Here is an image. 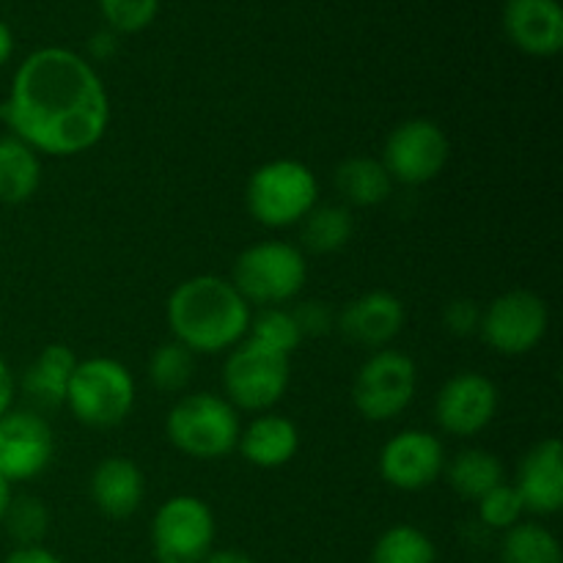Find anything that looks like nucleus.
I'll return each instance as SVG.
<instances>
[{"mask_svg": "<svg viewBox=\"0 0 563 563\" xmlns=\"http://www.w3.org/2000/svg\"><path fill=\"white\" fill-rule=\"evenodd\" d=\"M515 489L520 493L526 511L533 515H559L563 509V443L544 438L528 449L517 467Z\"/></svg>", "mask_w": 563, "mask_h": 563, "instance_id": "nucleus-16", "label": "nucleus"}, {"mask_svg": "<svg viewBox=\"0 0 563 563\" xmlns=\"http://www.w3.org/2000/svg\"><path fill=\"white\" fill-rule=\"evenodd\" d=\"M229 280L251 308L284 306V302L295 300L306 286V253L291 242H256L236 256Z\"/></svg>", "mask_w": 563, "mask_h": 563, "instance_id": "nucleus-6", "label": "nucleus"}, {"mask_svg": "<svg viewBox=\"0 0 563 563\" xmlns=\"http://www.w3.org/2000/svg\"><path fill=\"white\" fill-rule=\"evenodd\" d=\"M9 135L47 157H77L104 137L110 97L102 77L82 55L42 47L27 55L0 102Z\"/></svg>", "mask_w": 563, "mask_h": 563, "instance_id": "nucleus-1", "label": "nucleus"}, {"mask_svg": "<svg viewBox=\"0 0 563 563\" xmlns=\"http://www.w3.org/2000/svg\"><path fill=\"white\" fill-rule=\"evenodd\" d=\"M451 157V141L443 126L432 119H407L385 137L383 157L394 185L421 187L438 179Z\"/></svg>", "mask_w": 563, "mask_h": 563, "instance_id": "nucleus-11", "label": "nucleus"}, {"mask_svg": "<svg viewBox=\"0 0 563 563\" xmlns=\"http://www.w3.org/2000/svg\"><path fill=\"white\" fill-rule=\"evenodd\" d=\"M245 339L253 341V344L264 346V350H273L286 357L295 355V352L300 350L302 341H306L302 339L300 328H297L291 308H280V306L258 308V311L251 317Z\"/></svg>", "mask_w": 563, "mask_h": 563, "instance_id": "nucleus-27", "label": "nucleus"}, {"mask_svg": "<svg viewBox=\"0 0 563 563\" xmlns=\"http://www.w3.org/2000/svg\"><path fill=\"white\" fill-rule=\"evenodd\" d=\"M3 528L14 539L16 548H36L47 537L49 511L36 495H14L9 511H5Z\"/></svg>", "mask_w": 563, "mask_h": 563, "instance_id": "nucleus-29", "label": "nucleus"}, {"mask_svg": "<svg viewBox=\"0 0 563 563\" xmlns=\"http://www.w3.org/2000/svg\"><path fill=\"white\" fill-rule=\"evenodd\" d=\"M14 394H16L14 374H11L9 363L0 357V418H3L9 410H14Z\"/></svg>", "mask_w": 563, "mask_h": 563, "instance_id": "nucleus-35", "label": "nucleus"}, {"mask_svg": "<svg viewBox=\"0 0 563 563\" xmlns=\"http://www.w3.org/2000/svg\"><path fill=\"white\" fill-rule=\"evenodd\" d=\"M135 399V377L124 363L115 357H86L77 361L64 407L82 427L113 429L130 418Z\"/></svg>", "mask_w": 563, "mask_h": 563, "instance_id": "nucleus-5", "label": "nucleus"}, {"mask_svg": "<svg viewBox=\"0 0 563 563\" xmlns=\"http://www.w3.org/2000/svg\"><path fill=\"white\" fill-rule=\"evenodd\" d=\"M506 36L533 58H553L563 47V9L559 0H506Z\"/></svg>", "mask_w": 563, "mask_h": 563, "instance_id": "nucleus-17", "label": "nucleus"}, {"mask_svg": "<svg viewBox=\"0 0 563 563\" xmlns=\"http://www.w3.org/2000/svg\"><path fill=\"white\" fill-rule=\"evenodd\" d=\"M214 515L196 495H174L152 520V544L157 563H201L212 553Z\"/></svg>", "mask_w": 563, "mask_h": 563, "instance_id": "nucleus-10", "label": "nucleus"}, {"mask_svg": "<svg viewBox=\"0 0 563 563\" xmlns=\"http://www.w3.org/2000/svg\"><path fill=\"white\" fill-rule=\"evenodd\" d=\"M418 390V366L410 355L399 350L372 352L357 368L352 383V405L357 416L372 423L399 418L412 405Z\"/></svg>", "mask_w": 563, "mask_h": 563, "instance_id": "nucleus-8", "label": "nucleus"}, {"mask_svg": "<svg viewBox=\"0 0 563 563\" xmlns=\"http://www.w3.org/2000/svg\"><path fill=\"white\" fill-rule=\"evenodd\" d=\"M319 203V179L306 163L291 157L258 165L245 185L247 214L264 229H291Z\"/></svg>", "mask_w": 563, "mask_h": 563, "instance_id": "nucleus-3", "label": "nucleus"}, {"mask_svg": "<svg viewBox=\"0 0 563 563\" xmlns=\"http://www.w3.org/2000/svg\"><path fill=\"white\" fill-rule=\"evenodd\" d=\"M335 192L344 207H379L394 192V179L377 157H350L335 168L333 174Z\"/></svg>", "mask_w": 563, "mask_h": 563, "instance_id": "nucleus-22", "label": "nucleus"}, {"mask_svg": "<svg viewBox=\"0 0 563 563\" xmlns=\"http://www.w3.org/2000/svg\"><path fill=\"white\" fill-rule=\"evenodd\" d=\"M11 55H14V33H11V27L0 20V66L9 64Z\"/></svg>", "mask_w": 563, "mask_h": 563, "instance_id": "nucleus-38", "label": "nucleus"}, {"mask_svg": "<svg viewBox=\"0 0 563 563\" xmlns=\"http://www.w3.org/2000/svg\"><path fill=\"white\" fill-rule=\"evenodd\" d=\"M88 495L104 517L126 520L141 509L143 498H146V476L137 462L126 460V456H108L93 467Z\"/></svg>", "mask_w": 563, "mask_h": 563, "instance_id": "nucleus-18", "label": "nucleus"}, {"mask_svg": "<svg viewBox=\"0 0 563 563\" xmlns=\"http://www.w3.org/2000/svg\"><path fill=\"white\" fill-rule=\"evenodd\" d=\"M42 187V154L14 135L0 137V203L20 207Z\"/></svg>", "mask_w": 563, "mask_h": 563, "instance_id": "nucleus-21", "label": "nucleus"}, {"mask_svg": "<svg viewBox=\"0 0 563 563\" xmlns=\"http://www.w3.org/2000/svg\"><path fill=\"white\" fill-rule=\"evenodd\" d=\"M77 361L75 350L66 344H47L36 355V361L25 368L22 374V390L27 399L36 401L38 407H64L66 390H69L71 374H75Z\"/></svg>", "mask_w": 563, "mask_h": 563, "instance_id": "nucleus-20", "label": "nucleus"}, {"mask_svg": "<svg viewBox=\"0 0 563 563\" xmlns=\"http://www.w3.org/2000/svg\"><path fill=\"white\" fill-rule=\"evenodd\" d=\"M478 506V522H482L487 531H509L517 522H522L526 515V506H522L520 493L515 489V484L504 482L495 489H489L482 500H476Z\"/></svg>", "mask_w": 563, "mask_h": 563, "instance_id": "nucleus-30", "label": "nucleus"}, {"mask_svg": "<svg viewBox=\"0 0 563 563\" xmlns=\"http://www.w3.org/2000/svg\"><path fill=\"white\" fill-rule=\"evenodd\" d=\"M88 49H91V55L97 60H104L110 58V55L115 53V33L113 31H99L93 33L91 42H88Z\"/></svg>", "mask_w": 563, "mask_h": 563, "instance_id": "nucleus-36", "label": "nucleus"}, {"mask_svg": "<svg viewBox=\"0 0 563 563\" xmlns=\"http://www.w3.org/2000/svg\"><path fill=\"white\" fill-rule=\"evenodd\" d=\"M478 322H482V308L467 297H456L443 308V328L445 333L456 335V339H467V335L478 333Z\"/></svg>", "mask_w": 563, "mask_h": 563, "instance_id": "nucleus-33", "label": "nucleus"}, {"mask_svg": "<svg viewBox=\"0 0 563 563\" xmlns=\"http://www.w3.org/2000/svg\"><path fill=\"white\" fill-rule=\"evenodd\" d=\"M99 9L113 33H141L157 16L159 0H99Z\"/></svg>", "mask_w": 563, "mask_h": 563, "instance_id": "nucleus-31", "label": "nucleus"}, {"mask_svg": "<svg viewBox=\"0 0 563 563\" xmlns=\"http://www.w3.org/2000/svg\"><path fill=\"white\" fill-rule=\"evenodd\" d=\"M196 374V355L179 341H163L148 357V383L159 394H181Z\"/></svg>", "mask_w": 563, "mask_h": 563, "instance_id": "nucleus-28", "label": "nucleus"}, {"mask_svg": "<svg viewBox=\"0 0 563 563\" xmlns=\"http://www.w3.org/2000/svg\"><path fill=\"white\" fill-rule=\"evenodd\" d=\"M253 308L220 275H192L170 291L165 319L174 341L185 344L192 355L229 352L247 335Z\"/></svg>", "mask_w": 563, "mask_h": 563, "instance_id": "nucleus-2", "label": "nucleus"}, {"mask_svg": "<svg viewBox=\"0 0 563 563\" xmlns=\"http://www.w3.org/2000/svg\"><path fill=\"white\" fill-rule=\"evenodd\" d=\"M295 313V322L300 328L302 339H319V335H328L335 330V313L328 302L319 300H306L300 306L291 308Z\"/></svg>", "mask_w": 563, "mask_h": 563, "instance_id": "nucleus-32", "label": "nucleus"}, {"mask_svg": "<svg viewBox=\"0 0 563 563\" xmlns=\"http://www.w3.org/2000/svg\"><path fill=\"white\" fill-rule=\"evenodd\" d=\"M355 220L344 203H317L300 223V251L313 256H330L350 245Z\"/></svg>", "mask_w": 563, "mask_h": 563, "instance_id": "nucleus-24", "label": "nucleus"}, {"mask_svg": "<svg viewBox=\"0 0 563 563\" xmlns=\"http://www.w3.org/2000/svg\"><path fill=\"white\" fill-rule=\"evenodd\" d=\"M500 390L487 374L460 372L443 383L434 401L438 427L451 438H476L495 421Z\"/></svg>", "mask_w": 563, "mask_h": 563, "instance_id": "nucleus-13", "label": "nucleus"}, {"mask_svg": "<svg viewBox=\"0 0 563 563\" xmlns=\"http://www.w3.org/2000/svg\"><path fill=\"white\" fill-rule=\"evenodd\" d=\"M55 456L49 423L33 410H9L0 418V476L11 484L42 476Z\"/></svg>", "mask_w": 563, "mask_h": 563, "instance_id": "nucleus-14", "label": "nucleus"}, {"mask_svg": "<svg viewBox=\"0 0 563 563\" xmlns=\"http://www.w3.org/2000/svg\"><path fill=\"white\" fill-rule=\"evenodd\" d=\"M3 563H64L55 553H49L47 548L36 544V548H16L5 555Z\"/></svg>", "mask_w": 563, "mask_h": 563, "instance_id": "nucleus-34", "label": "nucleus"}, {"mask_svg": "<svg viewBox=\"0 0 563 563\" xmlns=\"http://www.w3.org/2000/svg\"><path fill=\"white\" fill-rule=\"evenodd\" d=\"M11 498H14V484L5 482V478L0 476V526H3L5 511H9L11 506Z\"/></svg>", "mask_w": 563, "mask_h": 563, "instance_id": "nucleus-39", "label": "nucleus"}, {"mask_svg": "<svg viewBox=\"0 0 563 563\" xmlns=\"http://www.w3.org/2000/svg\"><path fill=\"white\" fill-rule=\"evenodd\" d=\"M407 308L401 297L394 291L374 289L366 295H357L335 313V330L344 335L350 344L363 350H385L390 341L405 330Z\"/></svg>", "mask_w": 563, "mask_h": 563, "instance_id": "nucleus-15", "label": "nucleus"}, {"mask_svg": "<svg viewBox=\"0 0 563 563\" xmlns=\"http://www.w3.org/2000/svg\"><path fill=\"white\" fill-rule=\"evenodd\" d=\"M500 563H563L561 542L539 522H517L500 539Z\"/></svg>", "mask_w": 563, "mask_h": 563, "instance_id": "nucleus-25", "label": "nucleus"}, {"mask_svg": "<svg viewBox=\"0 0 563 563\" xmlns=\"http://www.w3.org/2000/svg\"><path fill=\"white\" fill-rule=\"evenodd\" d=\"M550 330V308L542 295L531 289H509L489 300L482 311L478 335L493 352L504 357L531 355Z\"/></svg>", "mask_w": 563, "mask_h": 563, "instance_id": "nucleus-9", "label": "nucleus"}, {"mask_svg": "<svg viewBox=\"0 0 563 563\" xmlns=\"http://www.w3.org/2000/svg\"><path fill=\"white\" fill-rule=\"evenodd\" d=\"M291 383V357L242 339L223 363V396L236 412H273Z\"/></svg>", "mask_w": 563, "mask_h": 563, "instance_id": "nucleus-7", "label": "nucleus"}, {"mask_svg": "<svg viewBox=\"0 0 563 563\" xmlns=\"http://www.w3.org/2000/svg\"><path fill=\"white\" fill-rule=\"evenodd\" d=\"M201 563H256L247 553L240 550H212Z\"/></svg>", "mask_w": 563, "mask_h": 563, "instance_id": "nucleus-37", "label": "nucleus"}, {"mask_svg": "<svg viewBox=\"0 0 563 563\" xmlns=\"http://www.w3.org/2000/svg\"><path fill=\"white\" fill-rule=\"evenodd\" d=\"M372 563H438V548L427 531L399 522L379 533L372 548Z\"/></svg>", "mask_w": 563, "mask_h": 563, "instance_id": "nucleus-26", "label": "nucleus"}, {"mask_svg": "<svg viewBox=\"0 0 563 563\" xmlns=\"http://www.w3.org/2000/svg\"><path fill=\"white\" fill-rule=\"evenodd\" d=\"M236 451L247 465L262 467V471H278V467L289 465L300 451V429L291 418L278 416V412H262L240 432Z\"/></svg>", "mask_w": 563, "mask_h": 563, "instance_id": "nucleus-19", "label": "nucleus"}, {"mask_svg": "<svg viewBox=\"0 0 563 563\" xmlns=\"http://www.w3.org/2000/svg\"><path fill=\"white\" fill-rule=\"evenodd\" d=\"M240 432V412L225 401V396L209 390L181 396L165 418V438L170 445L179 454L201 462L234 454Z\"/></svg>", "mask_w": 563, "mask_h": 563, "instance_id": "nucleus-4", "label": "nucleus"}, {"mask_svg": "<svg viewBox=\"0 0 563 563\" xmlns=\"http://www.w3.org/2000/svg\"><path fill=\"white\" fill-rule=\"evenodd\" d=\"M445 460L449 454L438 434L427 429H405L379 449L377 471L388 487L399 493H421L443 476Z\"/></svg>", "mask_w": 563, "mask_h": 563, "instance_id": "nucleus-12", "label": "nucleus"}, {"mask_svg": "<svg viewBox=\"0 0 563 563\" xmlns=\"http://www.w3.org/2000/svg\"><path fill=\"white\" fill-rule=\"evenodd\" d=\"M443 478L460 498L482 500L489 489L506 482V471L500 456L487 449H462L451 460H445Z\"/></svg>", "mask_w": 563, "mask_h": 563, "instance_id": "nucleus-23", "label": "nucleus"}]
</instances>
